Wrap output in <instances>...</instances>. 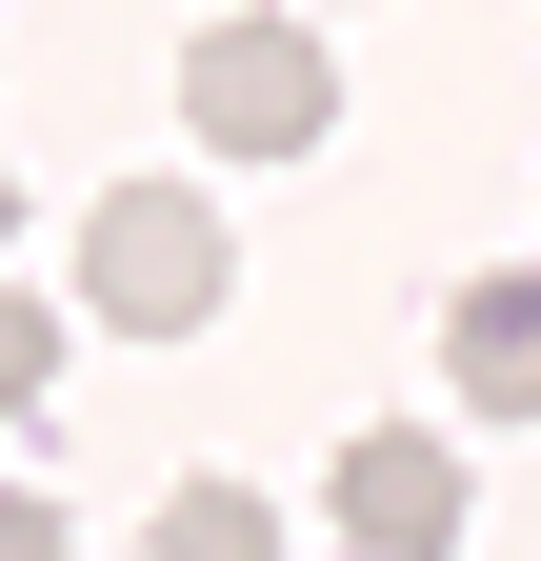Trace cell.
<instances>
[{"mask_svg":"<svg viewBox=\"0 0 541 561\" xmlns=\"http://www.w3.org/2000/svg\"><path fill=\"white\" fill-rule=\"evenodd\" d=\"M161 561H281V502H261V481H181V502H161Z\"/></svg>","mask_w":541,"mask_h":561,"instance_id":"obj_5","label":"cell"},{"mask_svg":"<svg viewBox=\"0 0 541 561\" xmlns=\"http://www.w3.org/2000/svg\"><path fill=\"white\" fill-rule=\"evenodd\" d=\"M441 381L482 421H541V280H461L441 301Z\"/></svg>","mask_w":541,"mask_h":561,"instance_id":"obj_4","label":"cell"},{"mask_svg":"<svg viewBox=\"0 0 541 561\" xmlns=\"http://www.w3.org/2000/svg\"><path fill=\"white\" fill-rule=\"evenodd\" d=\"M41 381H60V301H21V280H0V421H21Z\"/></svg>","mask_w":541,"mask_h":561,"instance_id":"obj_6","label":"cell"},{"mask_svg":"<svg viewBox=\"0 0 541 561\" xmlns=\"http://www.w3.org/2000/svg\"><path fill=\"white\" fill-rule=\"evenodd\" d=\"M0 561H81V522H60V502H21V481H0Z\"/></svg>","mask_w":541,"mask_h":561,"instance_id":"obj_7","label":"cell"},{"mask_svg":"<svg viewBox=\"0 0 541 561\" xmlns=\"http://www.w3.org/2000/svg\"><path fill=\"white\" fill-rule=\"evenodd\" d=\"M0 241H21V161H0Z\"/></svg>","mask_w":541,"mask_h":561,"instance_id":"obj_8","label":"cell"},{"mask_svg":"<svg viewBox=\"0 0 541 561\" xmlns=\"http://www.w3.org/2000/svg\"><path fill=\"white\" fill-rule=\"evenodd\" d=\"M181 121L221 140V161H321V140H342L321 21H200V41H181Z\"/></svg>","mask_w":541,"mask_h":561,"instance_id":"obj_2","label":"cell"},{"mask_svg":"<svg viewBox=\"0 0 541 561\" xmlns=\"http://www.w3.org/2000/svg\"><path fill=\"white\" fill-rule=\"evenodd\" d=\"M321 522H342L361 561H441L461 541V442H422V421L342 442V461H321Z\"/></svg>","mask_w":541,"mask_h":561,"instance_id":"obj_3","label":"cell"},{"mask_svg":"<svg viewBox=\"0 0 541 561\" xmlns=\"http://www.w3.org/2000/svg\"><path fill=\"white\" fill-rule=\"evenodd\" d=\"M221 201H200V181H101L81 201V301L120 321V341H200V321H221Z\"/></svg>","mask_w":541,"mask_h":561,"instance_id":"obj_1","label":"cell"}]
</instances>
